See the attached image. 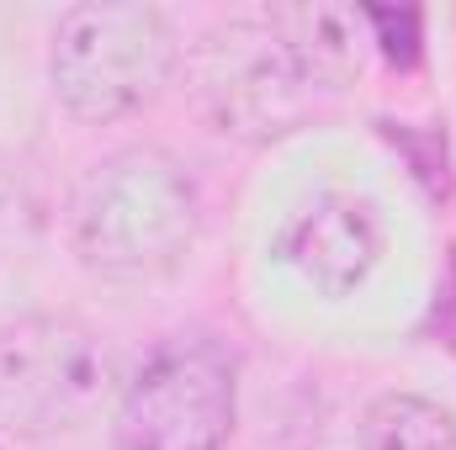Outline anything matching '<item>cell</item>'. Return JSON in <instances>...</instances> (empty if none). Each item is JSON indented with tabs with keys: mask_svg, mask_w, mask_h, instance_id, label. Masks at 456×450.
Segmentation results:
<instances>
[{
	"mask_svg": "<svg viewBox=\"0 0 456 450\" xmlns=\"http://www.w3.org/2000/svg\"><path fill=\"white\" fill-rule=\"evenodd\" d=\"M366 11L297 5L233 16L202 48V96L224 133L281 138L340 91L355 69V32Z\"/></svg>",
	"mask_w": 456,
	"mask_h": 450,
	"instance_id": "obj_1",
	"label": "cell"
},
{
	"mask_svg": "<svg viewBox=\"0 0 456 450\" xmlns=\"http://www.w3.org/2000/svg\"><path fill=\"white\" fill-rule=\"evenodd\" d=\"M202 228L191 170L159 143L107 154L75 191V254L107 281H154L186 260Z\"/></svg>",
	"mask_w": 456,
	"mask_h": 450,
	"instance_id": "obj_2",
	"label": "cell"
},
{
	"mask_svg": "<svg viewBox=\"0 0 456 450\" xmlns=\"http://www.w3.org/2000/svg\"><path fill=\"white\" fill-rule=\"evenodd\" d=\"M181 64V37L159 5L143 0H86L69 5L48 75L59 101L86 122H112V117L138 112L143 101L159 96V85Z\"/></svg>",
	"mask_w": 456,
	"mask_h": 450,
	"instance_id": "obj_3",
	"label": "cell"
},
{
	"mask_svg": "<svg viewBox=\"0 0 456 450\" xmlns=\"http://www.w3.org/2000/svg\"><path fill=\"white\" fill-rule=\"evenodd\" d=\"M117 387V355L75 313H27L0 324V424L59 435L102 414Z\"/></svg>",
	"mask_w": 456,
	"mask_h": 450,
	"instance_id": "obj_4",
	"label": "cell"
},
{
	"mask_svg": "<svg viewBox=\"0 0 456 450\" xmlns=\"http://www.w3.org/2000/svg\"><path fill=\"white\" fill-rule=\"evenodd\" d=\"M239 414L233 360L208 339L159 344L117 392V450H224Z\"/></svg>",
	"mask_w": 456,
	"mask_h": 450,
	"instance_id": "obj_5",
	"label": "cell"
},
{
	"mask_svg": "<svg viewBox=\"0 0 456 450\" xmlns=\"http://www.w3.org/2000/svg\"><path fill=\"white\" fill-rule=\"evenodd\" d=\"M281 260L324 297H345L355 292L377 260H382V223L371 213V202L350 197V191H330L314 207H303L287 233H281Z\"/></svg>",
	"mask_w": 456,
	"mask_h": 450,
	"instance_id": "obj_6",
	"label": "cell"
},
{
	"mask_svg": "<svg viewBox=\"0 0 456 450\" xmlns=\"http://www.w3.org/2000/svg\"><path fill=\"white\" fill-rule=\"evenodd\" d=\"M355 450H456V414L419 392H382L355 424Z\"/></svg>",
	"mask_w": 456,
	"mask_h": 450,
	"instance_id": "obj_7",
	"label": "cell"
},
{
	"mask_svg": "<svg viewBox=\"0 0 456 450\" xmlns=\"http://www.w3.org/2000/svg\"><path fill=\"white\" fill-rule=\"evenodd\" d=\"M366 27H371V43H382L387 59L409 64L419 53V11H409V5H371Z\"/></svg>",
	"mask_w": 456,
	"mask_h": 450,
	"instance_id": "obj_8",
	"label": "cell"
},
{
	"mask_svg": "<svg viewBox=\"0 0 456 450\" xmlns=\"http://www.w3.org/2000/svg\"><path fill=\"white\" fill-rule=\"evenodd\" d=\"M0 450H5V446H0Z\"/></svg>",
	"mask_w": 456,
	"mask_h": 450,
	"instance_id": "obj_9",
	"label": "cell"
}]
</instances>
